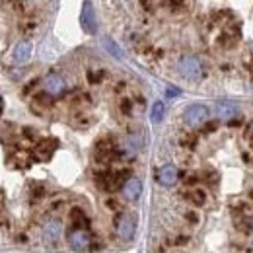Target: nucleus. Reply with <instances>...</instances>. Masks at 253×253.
I'll return each mask as SVG.
<instances>
[{"mask_svg": "<svg viewBox=\"0 0 253 253\" xmlns=\"http://www.w3.org/2000/svg\"><path fill=\"white\" fill-rule=\"evenodd\" d=\"M14 63L16 64H24L30 61L32 57V43L30 41H20L16 47H14Z\"/></svg>", "mask_w": 253, "mask_h": 253, "instance_id": "9", "label": "nucleus"}, {"mask_svg": "<svg viewBox=\"0 0 253 253\" xmlns=\"http://www.w3.org/2000/svg\"><path fill=\"white\" fill-rule=\"evenodd\" d=\"M238 111L240 109H238V105L234 101L224 99V101L216 103V113H218V117H222V119H234L238 115Z\"/></svg>", "mask_w": 253, "mask_h": 253, "instance_id": "11", "label": "nucleus"}, {"mask_svg": "<svg viewBox=\"0 0 253 253\" xmlns=\"http://www.w3.org/2000/svg\"><path fill=\"white\" fill-rule=\"evenodd\" d=\"M134 232H136V220H134V216H130V214L121 216V220L117 224V234H119V238L128 242V240H132Z\"/></svg>", "mask_w": 253, "mask_h": 253, "instance_id": "4", "label": "nucleus"}, {"mask_svg": "<svg viewBox=\"0 0 253 253\" xmlns=\"http://www.w3.org/2000/svg\"><path fill=\"white\" fill-rule=\"evenodd\" d=\"M2 109H4V101H2V97H0V115H2Z\"/></svg>", "mask_w": 253, "mask_h": 253, "instance_id": "19", "label": "nucleus"}, {"mask_svg": "<svg viewBox=\"0 0 253 253\" xmlns=\"http://www.w3.org/2000/svg\"><path fill=\"white\" fill-rule=\"evenodd\" d=\"M209 115H211V113H209V107H207V105L193 103V105H189V107L183 111V121L189 126H199L209 119Z\"/></svg>", "mask_w": 253, "mask_h": 253, "instance_id": "2", "label": "nucleus"}, {"mask_svg": "<svg viewBox=\"0 0 253 253\" xmlns=\"http://www.w3.org/2000/svg\"><path fill=\"white\" fill-rule=\"evenodd\" d=\"M55 140H43L37 148H35V152H37V158L39 160H49L53 156V152H55Z\"/></svg>", "mask_w": 253, "mask_h": 253, "instance_id": "12", "label": "nucleus"}, {"mask_svg": "<svg viewBox=\"0 0 253 253\" xmlns=\"http://www.w3.org/2000/svg\"><path fill=\"white\" fill-rule=\"evenodd\" d=\"M103 47L109 51V55H111V57H115V59H123V51H121V47H119L113 39L105 37V39H103Z\"/></svg>", "mask_w": 253, "mask_h": 253, "instance_id": "13", "label": "nucleus"}, {"mask_svg": "<svg viewBox=\"0 0 253 253\" xmlns=\"http://www.w3.org/2000/svg\"><path fill=\"white\" fill-rule=\"evenodd\" d=\"M140 193H142V183L136 177H128L125 181V185H123V195L128 201H134V199L140 197Z\"/></svg>", "mask_w": 253, "mask_h": 253, "instance_id": "10", "label": "nucleus"}, {"mask_svg": "<svg viewBox=\"0 0 253 253\" xmlns=\"http://www.w3.org/2000/svg\"><path fill=\"white\" fill-rule=\"evenodd\" d=\"M179 94H181V92H179L177 88H173V86H168V90H166V95H168V97H177Z\"/></svg>", "mask_w": 253, "mask_h": 253, "instance_id": "18", "label": "nucleus"}, {"mask_svg": "<svg viewBox=\"0 0 253 253\" xmlns=\"http://www.w3.org/2000/svg\"><path fill=\"white\" fill-rule=\"evenodd\" d=\"M61 236H63V226H61V222L59 220L45 222V226H43V240H45L47 244H59Z\"/></svg>", "mask_w": 253, "mask_h": 253, "instance_id": "6", "label": "nucleus"}, {"mask_svg": "<svg viewBox=\"0 0 253 253\" xmlns=\"http://www.w3.org/2000/svg\"><path fill=\"white\" fill-rule=\"evenodd\" d=\"M125 144H126V148H128V150L136 152V150H140V148H142V138H140L138 134H128Z\"/></svg>", "mask_w": 253, "mask_h": 253, "instance_id": "16", "label": "nucleus"}, {"mask_svg": "<svg viewBox=\"0 0 253 253\" xmlns=\"http://www.w3.org/2000/svg\"><path fill=\"white\" fill-rule=\"evenodd\" d=\"M177 68H179V74L187 80H199L203 76V63L193 55H183L177 63Z\"/></svg>", "mask_w": 253, "mask_h": 253, "instance_id": "1", "label": "nucleus"}, {"mask_svg": "<svg viewBox=\"0 0 253 253\" xmlns=\"http://www.w3.org/2000/svg\"><path fill=\"white\" fill-rule=\"evenodd\" d=\"M189 199L195 203V205H205V191H201V189L191 191Z\"/></svg>", "mask_w": 253, "mask_h": 253, "instance_id": "17", "label": "nucleus"}, {"mask_svg": "<svg viewBox=\"0 0 253 253\" xmlns=\"http://www.w3.org/2000/svg\"><path fill=\"white\" fill-rule=\"evenodd\" d=\"M43 90L49 95H59L64 92V80L61 74L57 72H51L45 80H43Z\"/></svg>", "mask_w": 253, "mask_h": 253, "instance_id": "5", "label": "nucleus"}, {"mask_svg": "<svg viewBox=\"0 0 253 253\" xmlns=\"http://www.w3.org/2000/svg\"><path fill=\"white\" fill-rule=\"evenodd\" d=\"M68 244L74 252H86L90 248V234L84 228H74L68 234Z\"/></svg>", "mask_w": 253, "mask_h": 253, "instance_id": "3", "label": "nucleus"}, {"mask_svg": "<svg viewBox=\"0 0 253 253\" xmlns=\"http://www.w3.org/2000/svg\"><path fill=\"white\" fill-rule=\"evenodd\" d=\"M82 28H84V32H88V33H95V30H97L95 12L90 2H86L84 8H82Z\"/></svg>", "mask_w": 253, "mask_h": 253, "instance_id": "8", "label": "nucleus"}, {"mask_svg": "<svg viewBox=\"0 0 253 253\" xmlns=\"http://www.w3.org/2000/svg\"><path fill=\"white\" fill-rule=\"evenodd\" d=\"M158 181L164 187H171L177 183V168L173 164H166L162 166L158 171Z\"/></svg>", "mask_w": 253, "mask_h": 253, "instance_id": "7", "label": "nucleus"}, {"mask_svg": "<svg viewBox=\"0 0 253 253\" xmlns=\"http://www.w3.org/2000/svg\"><path fill=\"white\" fill-rule=\"evenodd\" d=\"M70 220L74 224V228H84V224H88L86 214H84L80 209H74V211L70 212Z\"/></svg>", "mask_w": 253, "mask_h": 253, "instance_id": "14", "label": "nucleus"}, {"mask_svg": "<svg viewBox=\"0 0 253 253\" xmlns=\"http://www.w3.org/2000/svg\"><path fill=\"white\" fill-rule=\"evenodd\" d=\"M164 113H166V105L162 103V101H156L154 105H152V123H160L162 119H164Z\"/></svg>", "mask_w": 253, "mask_h": 253, "instance_id": "15", "label": "nucleus"}]
</instances>
